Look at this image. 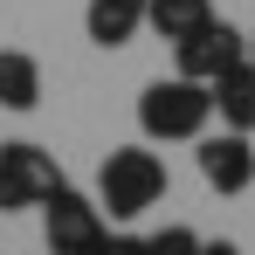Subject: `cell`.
Returning <instances> with one entry per match:
<instances>
[{
	"mask_svg": "<svg viewBox=\"0 0 255 255\" xmlns=\"http://www.w3.org/2000/svg\"><path fill=\"white\" fill-rule=\"evenodd\" d=\"M159 200H166V159L152 145H118L97 166V207H104V221H138Z\"/></svg>",
	"mask_w": 255,
	"mask_h": 255,
	"instance_id": "obj_1",
	"label": "cell"
},
{
	"mask_svg": "<svg viewBox=\"0 0 255 255\" xmlns=\"http://www.w3.org/2000/svg\"><path fill=\"white\" fill-rule=\"evenodd\" d=\"M214 97L207 83H186V76H159V83L138 90V131L152 145H179V138H207Z\"/></svg>",
	"mask_w": 255,
	"mask_h": 255,
	"instance_id": "obj_2",
	"label": "cell"
},
{
	"mask_svg": "<svg viewBox=\"0 0 255 255\" xmlns=\"http://www.w3.org/2000/svg\"><path fill=\"white\" fill-rule=\"evenodd\" d=\"M62 186H69V179H62V166H55V152L28 145V138L0 145V214H21V207H48V200H55Z\"/></svg>",
	"mask_w": 255,
	"mask_h": 255,
	"instance_id": "obj_3",
	"label": "cell"
},
{
	"mask_svg": "<svg viewBox=\"0 0 255 255\" xmlns=\"http://www.w3.org/2000/svg\"><path fill=\"white\" fill-rule=\"evenodd\" d=\"M104 235H111V221H104V207H97V193L62 186V193L42 207V242H48V255H90Z\"/></svg>",
	"mask_w": 255,
	"mask_h": 255,
	"instance_id": "obj_4",
	"label": "cell"
},
{
	"mask_svg": "<svg viewBox=\"0 0 255 255\" xmlns=\"http://www.w3.org/2000/svg\"><path fill=\"white\" fill-rule=\"evenodd\" d=\"M172 55H179V76H186V83H214V76H228L235 62H249V35H242L235 21H214L193 42H179Z\"/></svg>",
	"mask_w": 255,
	"mask_h": 255,
	"instance_id": "obj_5",
	"label": "cell"
},
{
	"mask_svg": "<svg viewBox=\"0 0 255 255\" xmlns=\"http://www.w3.org/2000/svg\"><path fill=\"white\" fill-rule=\"evenodd\" d=\"M200 179L214 193H249L255 186V145L242 131H207L200 138Z\"/></svg>",
	"mask_w": 255,
	"mask_h": 255,
	"instance_id": "obj_6",
	"label": "cell"
},
{
	"mask_svg": "<svg viewBox=\"0 0 255 255\" xmlns=\"http://www.w3.org/2000/svg\"><path fill=\"white\" fill-rule=\"evenodd\" d=\"M207 97H214V118H221V131H242V138L255 131V62H235L228 76H214Z\"/></svg>",
	"mask_w": 255,
	"mask_h": 255,
	"instance_id": "obj_7",
	"label": "cell"
},
{
	"mask_svg": "<svg viewBox=\"0 0 255 255\" xmlns=\"http://www.w3.org/2000/svg\"><path fill=\"white\" fill-rule=\"evenodd\" d=\"M145 7H152V0H90L83 7V35L97 48H125V42H138V28H145Z\"/></svg>",
	"mask_w": 255,
	"mask_h": 255,
	"instance_id": "obj_8",
	"label": "cell"
},
{
	"mask_svg": "<svg viewBox=\"0 0 255 255\" xmlns=\"http://www.w3.org/2000/svg\"><path fill=\"white\" fill-rule=\"evenodd\" d=\"M214 21H221V14H214V0H152V7H145V28H152V35H159V42H193V35H200V28H214Z\"/></svg>",
	"mask_w": 255,
	"mask_h": 255,
	"instance_id": "obj_9",
	"label": "cell"
},
{
	"mask_svg": "<svg viewBox=\"0 0 255 255\" xmlns=\"http://www.w3.org/2000/svg\"><path fill=\"white\" fill-rule=\"evenodd\" d=\"M35 104H42V62L0 48V111H35Z\"/></svg>",
	"mask_w": 255,
	"mask_h": 255,
	"instance_id": "obj_10",
	"label": "cell"
},
{
	"mask_svg": "<svg viewBox=\"0 0 255 255\" xmlns=\"http://www.w3.org/2000/svg\"><path fill=\"white\" fill-rule=\"evenodd\" d=\"M200 249H207V242H200L193 228H179V221L159 228V235H138V255H200Z\"/></svg>",
	"mask_w": 255,
	"mask_h": 255,
	"instance_id": "obj_11",
	"label": "cell"
},
{
	"mask_svg": "<svg viewBox=\"0 0 255 255\" xmlns=\"http://www.w3.org/2000/svg\"><path fill=\"white\" fill-rule=\"evenodd\" d=\"M90 255H138V235H125V228H111V235H104V242H97Z\"/></svg>",
	"mask_w": 255,
	"mask_h": 255,
	"instance_id": "obj_12",
	"label": "cell"
},
{
	"mask_svg": "<svg viewBox=\"0 0 255 255\" xmlns=\"http://www.w3.org/2000/svg\"><path fill=\"white\" fill-rule=\"evenodd\" d=\"M200 255H242V249H235V242H207Z\"/></svg>",
	"mask_w": 255,
	"mask_h": 255,
	"instance_id": "obj_13",
	"label": "cell"
},
{
	"mask_svg": "<svg viewBox=\"0 0 255 255\" xmlns=\"http://www.w3.org/2000/svg\"><path fill=\"white\" fill-rule=\"evenodd\" d=\"M249 62H255V28H249Z\"/></svg>",
	"mask_w": 255,
	"mask_h": 255,
	"instance_id": "obj_14",
	"label": "cell"
}]
</instances>
